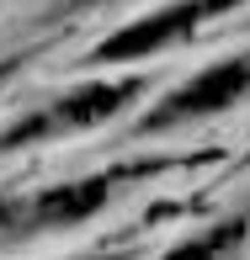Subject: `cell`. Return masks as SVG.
Here are the masks:
<instances>
[{
  "mask_svg": "<svg viewBox=\"0 0 250 260\" xmlns=\"http://www.w3.org/2000/svg\"><path fill=\"white\" fill-rule=\"evenodd\" d=\"M240 244H245V218H229L218 229H208L202 239L176 244V255H224V250H240Z\"/></svg>",
  "mask_w": 250,
  "mask_h": 260,
  "instance_id": "cell-5",
  "label": "cell"
},
{
  "mask_svg": "<svg viewBox=\"0 0 250 260\" xmlns=\"http://www.w3.org/2000/svg\"><path fill=\"white\" fill-rule=\"evenodd\" d=\"M149 80L144 75H123V80H91V85L69 90L48 106H38L32 117H21L16 127L0 133V154L6 149H21V144H43V138H64V133H86V127H101L123 112L128 101L144 96Z\"/></svg>",
  "mask_w": 250,
  "mask_h": 260,
  "instance_id": "cell-1",
  "label": "cell"
},
{
  "mask_svg": "<svg viewBox=\"0 0 250 260\" xmlns=\"http://www.w3.org/2000/svg\"><path fill=\"white\" fill-rule=\"evenodd\" d=\"M229 6H245V0H176V6L154 11V16H138V21H128L123 32H112V38L96 48V64H128V58H149V53L171 48V43L192 38L202 21L224 16Z\"/></svg>",
  "mask_w": 250,
  "mask_h": 260,
  "instance_id": "cell-4",
  "label": "cell"
},
{
  "mask_svg": "<svg viewBox=\"0 0 250 260\" xmlns=\"http://www.w3.org/2000/svg\"><path fill=\"white\" fill-rule=\"evenodd\" d=\"M240 96H250V53L218 58V64H208L202 75H192L181 90H171V96L138 122V133L144 138L171 133V127H181V122H197V117H213V112H224V106H234Z\"/></svg>",
  "mask_w": 250,
  "mask_h": 260,
  "instance_id": "cell-3",
  "label": "cell"
},
{
  "mask_svg": "<svg viewBox=\"0 0 250 260\" xmlns=\"http://www.w3.org/2000/svg\"><path fill=\"white\" fill-rule=\"evenodd\" d=\"M154 165H123V170H101L91 181H69V186H48L32 197H11L0 202V234H43V229H69L86 223L112 202V191L133 175H149Z\"/></svg>",
  "mask_w": 250,
  "mask_h": 260,
  "instance_id": "cell-2",
  "label": "cell"
}]
</instances>
